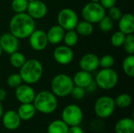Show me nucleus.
<instances>
[{"instance_id": "24", "label": "nucleus", "mask_w": 134, "mask_h": 133, "mask_svg": "<svg viewBox=\"0 0 134 133\" xmlns=\"http://www.w3.org/2000/svg\"><path fill=\"white\" fill-rule=\"evenodd\" d=\"M122 70L124 73L130 77H134V55H127L122 62Z\"/></svg>"}, {"instance_id": "27", "label": "nucleus", "mask_w": 134, "mask_h": 133, "mask_svg": "<svg viewBox=\"0 0 134 133\" xmlns=\"http://www.w3.org/2000/svg\"><path fill=\"white\" fill-rule=\"evenodd\" d=\"M132 97L128 93H121L115 100V106L120 108H127L132 103Z\"/></svg>"}, {"instance_id": "43", "label": "nucleus", "mask_w": 134, "mask_h": 133, "mask_svg": "<svg viewBox=\"0 0 134 133\" xmlns=\"http://www.w3.org/2000/svg\"><path fill=\"white\" fill-rule=\"evenodd\" d=\"M26 1H27L28 2H32V1H34V0H26Z\"/></svg>"}, {"instance_id": "10", "label": "nucleus", "mask_w": 134, "mask_h": 133, "mask_svg": "<svg viewBox=\"0 0 134 133\" xmlns=\"http://www.w3.org/2000/svg\"><path fill=\"white\" fill-rule=\"evenodd\" d=\"M28 40L31 48L37 52L44 50L49 44L46 32L40 29H35L29 35Z\"/></svg>"}, {"instance_id": "41", "label": "nucleus", "mask_w": 134, "mask_h": 133, "mask_svg": "<svg viewBox=\"0 0 134 133\" xmlns=\"http://www.w3.org/2000/svg\"><path fill=\"white\" fill-rule=\"evenodd\" d=\"M90 2H99L100 0H90Z\"/></svg>"}, {"instance_id": "9", "label": "nucleus", "mask_w": 134, "mask_h": 133, "mask_svg": "<svg viewBox=\"0 0 134 133\" xmlns=\"http://www.w3.org/2000/svg\"><path fill=\"white\" fill-rule=\"evenodd\" d=\"M58 25L65 31L75 30L79 22V16L76 12L71 8H64L60 9L57 16Z\"/></svg>"}, {"instance_id": "7", "label": "nucleus", "mask_w": 134, "mask_h": 133, "mask_svg": "<svg viewBox=\"0 0 134 133\" xmlns=\"http://www.w3.org/2000/svg\"><path fill=\"white\" fill-rule=\"evenodd\" d=\"M115 99L108 96H103L99 97L93 107L95 114L100 119H106L110 118L115 110Z\"/></svg>"}, {"instance_id": "13", "label": "nucleus", "mask_w": 134, "mask_h": 133, "mask_svg": "<svg viewBox=\"0 0 134 133\" xmlns=\"http://www.w3.org/2000/svg\"><path fill=\"white\" fill-rule=\"evenodd\" d=\"M27 13L34 20L44 18L48 13L47 5L42 0H34L28 2Z\"/></svg>"}, {"instance_id": "25", "label": "nucleus", "mask_w": 134, "mask_h": 133, "mask_svg": "<svg viewBox=\"0 0 134 133\" xmlns=\"http://www.w3.org/2000/svg\"><path fill=\"white\" fill-rule=\"evenodd\" d=\"M9 56H9L10 64L15 68L20 69L23 66V64L25 63V61L27 60L25 56L19 51H16V52L13 53Z\"/></svg>"}, {"instance_id": "26", "label": "nucleus", "mask_w": 134, "mask_h": 133, "mask_svg": "<svg viewBox=\"0 0 134 133\" xmlns=\"http://www.w3.org/2000/svg\"><path fill=\"white\" fill-rule=\"evenodd\" d=\"M63 41H64L65 45L71 47V48L74 47L79 41V34H77V32L75 30L66 31Z\"/></svg>"}, {"instance_id": "31", "label": "nucleus", "mask_w": 134, "mask_h": 133, "mask_svg": "<svg viewBox=\"0 0 134 133\" xmlns=\"http://www.w3.org/2000/svg\"><path fill=\"white\" fill-rule=\"evenodd\" d=\"M98 24L100 30L103 32L111 31L114 27V21L108 16H105L104 17H103L100 20Z\"/></svg>"}, {"instance_id": "39", "label": "nucleus", "mask_w": 134, "mask_h": 133, "mask_svg": "<svg viewBox=\"0 0 134 133\" xmlns=\"http://www.w3.org/2000/svg\"><path fill=\"white\" fill-rule=\"evenodd\" d=\"M6 97V91L2 89V88H0V102L3 101Z\"/></svg>"}, {"instance_id": "30", "label": "nucleus", "mask_w": 134, "mask_h": 133, "mask_svg": "<svg viewBox=\"0 0 134 133\" xmlns=\"http://www.w3.org/2000/svg\"><path fill=\"white\" fill-rule=\"evenodd\" d=\"M22 83H23V81L19 73H13L9 74L6 78L7 85L13 89H16Z\"/></svg>"}, {"instance_id": "19", "label": "nucleus", "mask_w": 134, "mask_h": 133, "mask_svg": "<svg viewBox=\"0 0 134 133\" xmlns=\"http://www.w3.org/2000/svg\"><path fill=\"white\" fill-rule=\"evenodd\" d=\"M72 80L75 86H79L86 89L93 81V78L90 72L80 70L75 74Z\"/></svg>"}, {"instance_id": "28", "label": "nucleus", "mask_w": 134, "mask_h": 133, "mask_svg": "<svg viewBox=\"0 0 134 133\" xmlns=\"http://www.w3.org/2000/svg\"><path fill=\"white\" fill-rule=\"evenodd\" d=\"M28 2L26 0H12L11 9L15 13H25L27 11Z\"/></svg>"}, {"instance_id": "2", "label": "nucleus", "mask_w": 134, "mask_h": 133, "mask_svg": "<svg viewBox=\"0 0 134 133\" xmlns=\"http://www.w3.org/2000/svg\"><path fill=\"white\" fill-rule=\"evenodd\" d=\"M24 83L33 85L40 81L43 74V66L36 59H30L25 61L20 68L19 72Z\"/></svg>"}, {"instance_id": "42", "label": "nucleus", "mask_w": 134, "mask_h": 133, "mask_svg": "<svg viewBox=\"0 0 134 133\" xmlns=\"http://www.w3.org/2000/svg\"><path fill=\"white\" fill-rule=\"evenodd\" d=\"M2 48L0 46V56H2Z\"/></svg>"}, {"instance_id": "1", "label": "nucleus", "mask_w": 134, "mask_h": 133, "mask_svg": "<svg viewBox=\"0 0 134 133\" xmlns=\"http://www.w3.org/2000/svg\"><path fill=\"white\" fill-rule=\"evenodd\" d=\"M9 32L19 39H25L35 30V21L27 12L15 13L9 23Z\"/></svg>"}, {"instance_id": "16", "label": "nucleus", "mask_w": 134, "mask_h": 133, "mask_svg": "<svg viewBox=\"0 0 134 133\" xmlns=\"http://www.w3.org/2000/svg\"><path fill=\"white\" fill-rule=\"evenodd\" d=\"M79 67L81 70L92 73L100 67L99 57L94 53H86L81 57Z\"/></svg>"}, {"instance_id": "32", "label": "nucleus", "mask_w": 134, "mask_h": 133, "mask_svg": "<svg viewBox=\"0 0 134 133\" xmlns=\"http://www.w3.org/2000/svg\"><path fill=\"white\" fill-rule=\"evenodd\" d=\"M124 50L127 53V55H134V35L127 34L126 35L123 45Z\"/></svg>"}, {"instance_id": "5", "label": "nucleus", "mask_w": 134, "mask_h": 133, "mask_svg": "<svg viewBox=\"0 0 134 133\" xmlns=\"http://www.w3.org/2000/svg\"><path fill=\"white\" fill-rule=\"evenodd\" d=\"M95 82L100 89L111 90L117 85L119 82V74L112 67L102 68L97 73Z\"/></svg>"}, {"instance_id": "33", "label": "nucleus", "mask_w": 134, "mask_h": 133, "mask_svg": "<svg viewBox=\"0 0 134 133\" xmlns=\"http://www.w3.org/2000/svg\"><path fill=\"white\" fill-rule=\"evenodd\" d=\"M115 58L112 55L106 54L99 58V66L102 68H111L115 64Z\"/></svg>"}, {"instance_id": "40", "label": "nucleus", "mask_w": 134, "mask_h": 133, "mask_svg": "<svg viewBox=\"0 0 134 133\" xmlns=\"http://www.w3.org/2000/svg\"><path fill=\"white\" fill-rule=\"evenodd\" d=\"M4 113V109H3V106L2 104V102H0V119L2 118V116Z\"/></svg>"}, {"instance_id": "29", "label": "nucleus", "mask_w": 134, "mask_h": 133, "mask_svg": "<svg viewBox=\"0 0 134 133\" xmlns=\"http://www.w3.org/2000/svg\"><path fill=\"white\" fill-rule=\"evenodd\" d=\"M126 38V34L120 31H115L111 37V43L115 48L122 47Z\"/></svg>"}, {"instance_id": "21", "label": "nucleus", "mask_w": 134, "mask_h": 133, "mask_svg": "<svg viewBox=\"0 0 134 133\" xmlns=\"http://www.w3.org/2000/svg\"><path fill=\"white\" fill-rule=\"evenodd\" d=\"M115 133H134V121L130 118L119 119L115 125Z\"/></svg>"}, {"instance_id": "17", "label": "nucleus", "mask_w": 134, "mask_h": 133, "mask_svg": "<svg viewBox=\"0 0 134 133\" xmlns=\"http://www.w3.org/2000/svg\"><path fill=\"white\" fill-rule=\"evenodd\" d=\"M119 22V29L126 35L132 34L134 32V16L131 13H122Z\"/></svg>"}, {"instance_id": "8", "label": "nucleus", "mask_w": 134, "mask_h": 133, "mask_svg": "<svg viewBox=\"0 0 134 133\" xmlns=\"http://www.w3.org/2000/svg\"><path fill=\"white\" fill-rule=\"evenodd\" d=\"M61 120L69 127L80 125L83 120L82 110L76 104H68L61 112Z\"/></svg>"}, {"instance_id": "4", "label": "nucleus", "mask_w": 134, "mask_h": 133, "mask_svg": "<svg viewBox=\"0 0 134 133\" xmlns=\"http://www.w3.org/2000/svg\"><path fill=\"white\" fill-rule=\"evenodd\" d=\"M74 86L72 78L64 73L56 74L50 83L51 92L57 97H65L71 95Z\"/></svg>"}, {"instance_id": "34", "label": "nucleus", "mask_w": 134, "mask_h": 133, "mask_svg": "<svg viewBox=\"0 0 134 133\" xmlns=\"http://www.w3.org/2000/svg\"><path fill=\"white\" fill-rule=\"evenodd\" d=\"M122 10L115 5L108 9V16L113 21H118L122 16Z\"/></svg>"}, {"instance_id": "35", "label": "nucleus", "mask_w": 134, "mask_h": 133, "mask_svg": "<svg viewBox=\"0 0 134 133\" xmlns=\"http://www.w3.org/2000/svg\"><path fill=\"white\" fill-rule=\"evenodd\" d=\"M71 95L75 100H82L86 96V89L75 85L71 92Z\"/></svg>"}, {"instance_id": "18", "label": "nucleus", "mask_w": 134, "mask_h": 133, "mask_svg": "<svg viewBox=\"0 0 134 133\" xmlns=\"http://www.w3.org/2000/svg\"><path fill=\"white\" fill-rule=\"evenodd\" d=\"M65 31H66L58 24L52 26L46 32L48 42L52 45H57L60 43L64 39Z\"/></svg>"}, {"instance_id": "6", "label": "nucleus", "mask_w": 134, "mask_h": 133, "mask_svg": "<svg viewBox=\"0 0 134 133\" xmlns=\"http://www.w3.org/2000/svg\"><path fill=\"white\" fill-rule=\"evenodd\" d=\"M81 14L84 20L93 24H98L100 20L106 16V9L100 2H90L82 7Z\"/></svg>"}, {"instance_id": "23", "label": "nucleus", "mask_w": 134, "mask_h": 133, "mask_svg": "<svg viewBox=\"0 0 134 133\" xmlns=\"http://www.w3.org/2000/svg\"><path fill=\"white\" fill-rule=\"evenodd\" d=\"M75 31L77 32L79 35L82 36H89L93 34L94 31L93 24L86 21V20H82V21H79L77 25L75 26Z\"/></svg>"}, {"instance_id": "3", "label": "nucleus", "mask_w": 134, "mask_h": 133, "mask_svg": "<svg viewBox=\"0 0 134 133\" xmlns=\"http://www.w3.org/2000/svg\"><path fill=\"white\" fill-rule=\"evenodd\" d=\"M32 103L36 111L44 114L53 113L58 106L57 97L51 91L47 90H42L36 93Z\"/></svg>"}, {"instance_id": "12", "label": "nucleus", "mask_w": 134, "mask_h": 133, "mask_svg": "<svg viewBox=\"0 0 134 133\" xmlns=\"http://www.w3.org/2000/svg\"><path fill=\"white\" fill-rule=\"evenodd\" d=\"M0 46L2 52L10 55L11 53L18 51L20 47L19 38L10 32L4 33L0 36Z\"/></svg>"}, {"instance_id": "38", "label": "nucleus", "mask_w": 134, "mask_h": 133, "mask_svg": "<svg viewBox=\"0 0 134 133\" xmlns=\"http://www.w3.org/2000/svg\"><path fill=\"white\" fill-rule=\"evenodd\" d=\"M97 88V84H96L95 81H93V82H91V84H90L88 87H86V90H87V91H89V92H93L96 91Z\"/></svg>"}, {"instance_id": "14", "label": "nucleus", "mask_w": 134, "mask_h": 133, "mask_svg": "<svg viewBox=\"0 0 134 133\" xmlns=\"http://www.w3.org/2000/svg\"><path fill=\"white\" fill-rule=\"evenodd\" d=\"M35 94V91L31 86V85L25 83H22L15 89V96L20 103H32Z\"/></svg>"}, {"instance_id": "11", "label": "nucleus", "mask_w": 134, "mask_h": 133, "mask_svg": "<svg viewBox=\"0 0 134 133\" xmlns=\"http://www.w3.org/2000/svg\"><path fill=\"white\" fill-rule=\"evenodd\" d=\"M54 60L60 65H68L74 60V53L71 47L65 45L57 46L53 53Z\"/></svg>"}, {"instance_id": "44", "label": "nucleus", "mask_w": 134, "mask_h": 133, "mask_svg": "<svg viewBox=\"0 0 134 133\" xmlns=\"http://www.w3.org/2000/svg\"><path fill=\"white\" fill-rule=\"evenodd\" d=\"M0 36H1V34H0Z\"/></svg>"}, {"instance_id": "22", "label": "nucleus", "mask_w": 134, "mask_h": 133, "mask_svg": "<svg viewBox=\"0 0 134 133\" xmlns=\"http://www.w3.org/2000/svg\"><path fill=\"white\" fill-rule=\"evenodd\" d=\"M69 126L62 120L52 121L48 127L47 133H68Z\"/></svg>"}, {"instance_id": "36", "label": "nucleus", "mask_w": 134, "mask_h": 133, "mask_svg": "<svg viewBox=\"0 0 134 133\" xmlns=\"http://www.w3.org/2000/svg\"><path fill=\"white\" fill-rule=\"evenodd\" d=\"M117 0H100V4L105 9H108L109 8L115 5Z\"/></svg>"}, {"instance_id": "37", "label": "nucleus", "mask_w": 134, "mask_h": 133, "mask_svg": "<svg viewBox=\"0 0 134 133\" xmlns=\"http://www.w3.org/2000/svg\"><path fill=\"white\" fill-rule=\"evenodd\" d=\"M68 133H84V131L79 125H75V126H70Z\"/></svg>"}, {"instance_id": "20", "label": "nucleus", "mask_w": 134, "mask_h": 133, "mask_svg": "<svg viewBox=\"0 0 134 133\" xmlns=\"http://www.w3.org/2000/svg\"><path fill=\"white\" fill-rule=\"evenodd\" d=\"M16 112L21 121H29L35 117L36 109L32 103H21Z\"/></svg>"}, {"instance_id": "15", "label": "nucleus", "mask_w": 134, "mask_h": 133, "mask_svg": "<svg viewBox=\"0 0 134 133\" xmlns=\"http://www.w3.org/2000/svg\"><path fill=\"white\" fill-rule=\"evenodd\" d=\"M2 119L3 126L10 131L17 129L21 123V119L20 118L17 112L13 110H9L3 113Z\"/></svg>"}]
</instances>
